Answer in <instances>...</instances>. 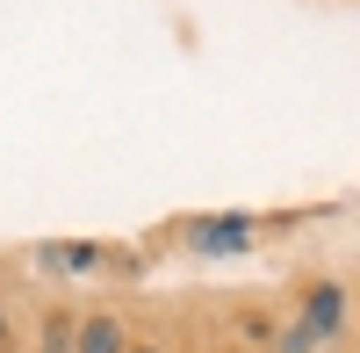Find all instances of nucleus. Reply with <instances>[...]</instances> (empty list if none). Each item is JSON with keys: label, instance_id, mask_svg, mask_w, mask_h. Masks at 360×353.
<instances>
[{"label": "nucleus", "instance_id": "1", "mask_svg": "<svg viewBox=\"0 0 360 353\" xmlns=\"http://www.w3.org/2000/svg\"><path fill=\"white\" fill-rule=\"evenodd\" d=\"M339 317H346V296H339V288H310L303 325H295V332L281 339V353H310L317 339H332V332H339Z\"/></svg>", "mask_w": 360, "mask_h": 353}, {"label": "nucleus", "instance_id": "4", "mask_svg": "<svg viewBox=\"0 0 360 353\" xmlns=\"http://www.w3.org/2000/svg\"><path fill=\"white\" fill-rule=\"evenodd\" d=\"M44 353H72V325H58V317H51V325H44Z\"/></svg>", "mask_w": 360, "mask_h": 353}, {"label": "nucleus", "instance_id": "5", "mask_svg": "<svg viewBox=\"0 0 360 353\" xmlns=\"http://www.w3.org/2000/svg\"><path fill=\"white\" fill-rule=\"evenodd\" d=\"M123 353H159V346H123Z\"/></svg>", "mask_w": 360, "mask_h": 353}, {"label": "nucleus", "instance_id": "3", "mask_svg": "<svg viewBox=\"0 0 360 353\" xmlns=\"http://www.w3.org/2000/svg\"><path fill=\"white\" fill-rule=\"evenodd\" d=\"M130 339H123V325L115 317H86V325L72 332V353H123Z\"/></svg>", "mask_w": 360, "mask_h": 353}, {"label": "nucleus", "instance_id": "2", "mask_svg": "<svg viewBox=\"0 0 360 353\" xmlns=\"http://www.w3.org/2000/svg\"><path fill=\"white\" fill-rule=\"evenodd\" d=\"M245 238H252V224H245V217H217V224H195V245H202V252H238Z\"/></svg>", "mask_w": 360, "mask_h": 353}, {"label": "nucleus", "instance_id": "6", "mask_svg": "<svg viewBox=\"0 0 360 353\" xmlns=\"http://www.w3.org/2000/svg\"><path fill=\"white\" fill-rule=\"evenodd\" d=\"M0 339H8V317H0Z\"/></svg>", "mask_w": 360, "mask_h": 353}]
</instances>
